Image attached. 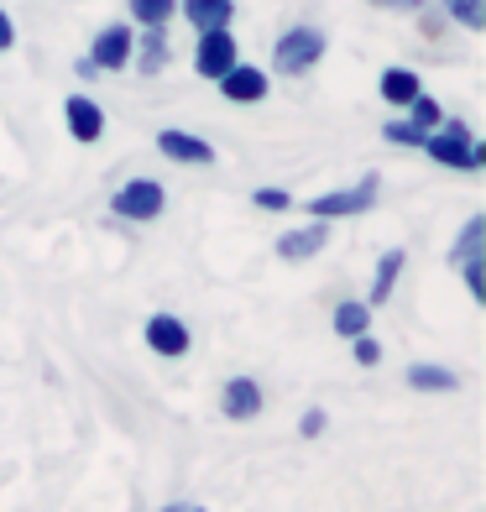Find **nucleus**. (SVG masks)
I'll return each instance as SVG.
<instances>
[{
    "label": "nucleus",
    "instance_id": "nucleus-1",
    "mask_svg": "<svg viewBox=\"0 0 486 512\" xmlns=\"http://www.w3.org/2000/svg\"><path fill=\"white\" fill-rule=\"evenodd\" d=\"M424 152L439 168H455V173H481L486 168V142H476L466 121H439L424 136Z\"/></svg>",
    "mask_w": 486,
    "mask_h": 512
},
{
    "label": "nucleus",
    "instance_id": "nucleus-2",
    "mask_svg": "<svg viewBox=\"0 0 486 512\" xmlns=\"http://www.w3.org/2000/svg\"><path fill=\"white\" fill-rule=\"evenodd\" d=\"M324 48H330V37H324L319 27H288L283 37L272 42V68L288 74V79H298V74H309V68H319Z\"/></svg>",
    "mask_w": 486,
    "mask_h": 512
},
{
    "label": "nucleus",
    "instance_id": "nucleus-3",
    "mask_svg": "<svg viewBox=\"0 0 486 512\" xmlns=\"http://www.w3.org/2000/svg\"><path fill=\"white\" fill-rule=\"evenodd\" d=\"M377 194H382V178L377 173H366L361 183H351V189H335V194H319V199H309V220H345V215H366V209L377 204Z\"/></svg>",
    "mask_w": 486,
    "mask_h": 512
},
{
    "label": "nucleus",
    "instance_id": "nucleus-4",
    "mask_svg": "<svg viewBox=\"0 0 486 512\" xmlns=\"http://www.w3.org/2000/svg\"><path fill=\"white\" fill-rule=\"evenodd\" d=\"M162 204H168V194H162L157 178H126L121 189L110 194V215L136 220V225H152L162 215Z\"/></svg>",
    "mask_w": 486,
    "mask_h": 512
},
{
    "label": "nucleus",
    "instance_id": "nucleus-5",
    "mask_svg": "<svg viewBox=\"0 0 486 512\" xmlns=\"http://www.w3.org/2000/svg\"><path fill=\"white\" fill-rule=\"evenodd\" d=\"M131 48H136V32L131 27H121V21H110V27H100L95 32V42H89V68L95 74H121V68L131 63Z\"/></svg>",
    "mask_w": 486,
    "mask_h": 512
},
{
    "label": "nucleus",
    "instance_id": "nucleus-6",
    "mask_svg": "<svg viewBox=\"0 0 486 512\" xmlns=\"http://www.w3.org/2000/svg\"><path fill=\"white\" fill-rule=\"evenodd\" d=\"M241 63V53H236V32H199V48H194V74L199 79H225L230 68Z\"/></svg>",
    "mask_w": 486,
    "mask_h": 512
},
{
    "label": "nucleus",
    "instance_id": "nucleus-7",
    "mask_svg": "<svg viewBox=\"0 0 486 512\" xmlns=\"http://www.w3.org/2000/svg\"><path fill=\"white\" fill-rule=\"evenodd\" d=\"M142 340H147V351H152V356H162V361L189 356V345H194L189 324H183L178 314H152V319L142 324Z\"/></svg>",
    "mask_w": 486,
    "mask_h": 512
},
{
    "label": "nucleus",
    "instance_id": "nucleus-8",
    "mask_svg": "<svg viewBox=\"0 0 486 512\" xmlns=\"http://www.w3.org/2000/svg\"><path fill=\"white\" fill-rule=\"evenodd\" d=\"M262 408H267V398H262V382L257 377H230L220 387V413L236 418V424H251Z\"/></svg>",
    "mask_w": 486,
    "mask_h": 512
},
{
    "label": "nucleus",
    "instance_id": "nucleus-9",
    "mask_svg": "<svg viewBox=\"0 0 486 512\" xmlns=\"http://www.w3.org/2000/svg\"><path fill=\"white\" fill-rule=\"evenodd\" d=\"M157 152L168 157V162H194V168H210V162H215V147L204 142V136H194V131H178V126L157 131Z\"/></svg>",
    "mask_w": 486,
    "mask_h": 512
},
{
    "label": "nucleus",
    "instance_id": "nucleus-10",
    "mask_svg": "<svg viewBox=\"0 0 486 512\" xmlns=\"http://www.w3.org/2000/svg\"><path fill=\"white\" fill-rule=\"evenodd\" d=\"M215 84H220V95H225L230 105H262V100H267V74H262L257 63H236V68H230L225 79H215Z\"/></svg>",
    "mask_w": 486,
    "mask_h": 512
},
{
    "label": "nucleus",
    "instance_id": "nucleus-11",
    "mask_svg": "<svg viewBox=\"0 0 486 512\" xmlns=\"http://www.w3.org/2000/svg\"><path fill=\"white\" fill-rule=\"evenodd\" d=\"M63 121H68V136H74V142H100L105 136V110L89 100V95H68L63 100Z\"/></svg>",
    "mask_w": 486,
    "mask_h": 512
},
{
    "label": "nucleus",
    "instance_id": "nucleus-12",
    "mask_svg": "<svg viewBox=\"0 0 486 512\" xmlns=\"http://www.w3.org/2000/svg\"><path fill=\"white\" fill-rule=\"evenodd\" d=\"M324 246H330V225H324V220L298 225V230H288V236H277V256H283V262H309V256H319Z\"/></svg>",
    "mask_w": 486,
    "mask_h": 512
},
{
    "label": "nucleus",
    "instance_id": "nucleus-13",
    "mask_svg": "<svg viewBox=\"0 0 486 512\" xmlns=\"http://www.w3.org/2000/svg\"><path fill=\"white\" fill-rule=\"evenodd\" d=\"M178 11L189 16L194 32H225L236 21V0H183Z\"/></svg>",
    "mask_w": 486,
    "mask_h": 512
},
{
    "label": "nucleus",
    "instance_id": "nucleus-14",
    "mask_svg": "<svg viewBox=\"0 0 486 512\" xmlns=\"http://www.w3.org/2000/svg\"><path fill=\"white\" fill-rule=\"evenodd\" d=\"M377 89H382V100H387V105H398V110H408L413 100L424 95V84H419V74H413V68H403V63H392V68H382V79H377Z\"/></svg>",
    "mask_w": 486,
    "mask_h": 512
},
{
    "label": "nucleus",
    "instance_id": "nucleus-15",
    "mask_svg": "<svg viewBox=\"0 0 486 512\" xmlns=\"http://www.w3.org/2000/svg\"><path fill=\"white\" fill-rule=\"evenodd\" d=\"M403 267H408V251H403V246H392V251H382V256H377V272H372V298H366V309L387 304L392 288H398V277H403Z\"/></svg>",
    "mask_w": 486,
    "mask_h": 512
},
{
    "label": "nucleus",
    "instance_id": "nucleus-16",
    "mask_svg": "<svg viewBox=\"0 0 486 512\" xmlns=\"http://www.w3.org/2000/svg\"><path fill=\"white\" fill-rule=\"evenodd\" d=\"M330 330L340 340H356V335H372V309L361 304V298H340L335 314H330Z\"/></svg>",
    "mask_w": 486,
    "mask_h": 512
},
{
    "label": "nucleus",
    "instance_id": "nucleus-17",
    "mask_svg": "<svg viewBox=\"0 0 486 512\" xmlns=\"http://www.w3.org/2000/svg\"><path fill=\"white\" fill-rule=\"evenodd\" d=\"M408 387L413 392H455L460 377H455L450 366H439V361H413L408 366Z\"/></svg>",
    "mask_w": 486,
    "mask_h": 512
},
{
    "label": "nucleus",
    "instance_id": "nucleus-18",
    "mask_svg": "<svg viewBox=\"0 0 486 512\" xmlns=\"http://www.w3.org/2000/svg\"><path fill=\"white\" fill-rule=\"evenodd\" d=\"M131 58H136V68H142V74H162V68H168V32L147 27V32H142V48H131Z\"/></svg>",
    "mask_w": 486,
    "mask_h": 512
},
{
    "label": "nucleus",
    "instance_id": "nucleus-19",
    "mask_svg": "<svg viewBox=\"0 0 486 512\" xmlns=\"http://www.w3.org/2000/svg\"><path fill=\"white\" fill-rule=\"evenodd\" d=\"M476 256H486V215H471L466 230H460V241L450 246V262H476Z\"/></svg>",
    "mask_w": 486,
    "mask_h": 512
},
{
    "label": "nucleus",
    "instance_id": "nucleus-20",
    "mask_svg": "<svg viewBox=\"0 0 486 512\" xmlns=\"http://www.w3.org/2000/svg\"><path fill=\"white\" fill-rule=\"evenodd\" d=\"M126 11H131V21L136 27H168L173 21V11H178V0H126Z\"/></svg>",
    "mask_w": 486,
    "mask_h": 512
},
{
    "label": "nucleus",
    "instance_id": "nucleus-21",
    "mask_svg": "<svg viewBox=\"0 0 486 512\" xmlns=\"http://www.w3.org/2000/svg\"><path fill=\"white\" fill-rule=\"evenodd\" d=\"M445 16H455L466 32H486V0H439Z\"/></svg>",
    "mask_w": 486,
    "mask_h": 512
},
{
    "label": "nucleus",
    "instance_id": "nucleus-22",
    "mask_svg": "<svg viewBox=\"0 0 486 512\" xmlns=\"http://www.w3.org/2000/svg\"><path fill=\"white\" fill-rule=\"evenodd\" d=\"M439 121H445V110H439V100H434V95H419V100L408 105V126H419L424 136H429Z\"/></svg>",
    "mask_w": 486,
    "mask_h": 512
},
{
    "label": "nucleus",
    "instance_id": "nucleus-23",
    "mask_svg": "<svg viewBox=\"0 0 486 512\" xmlns=\"http://www.w3.org/2000/svg\"><path fill=\"white\" fill-rule=\"evenodd\" d=\"M382 136H387L392 147H424V131H419V126H408V121H387Z\"/></svg>",
    "mask_w": 486,
    "mask_h": 512
},
{
    "label": "nucleus",
    "instance_id": "nucleus-24",
    "mask_svg": "<svg viewBox=\"0 0 486 512\" xmlns=\"http://www.w3.org/2000/svg\"><path fill=\"white\" fill-rule=\"evenodd\" d=\"M460 272H466V293L476 298V304H486V256H476V262H460Z\"/></svg>",
    "mask_w": 486,
    "mask_h": 512
},
{
    "label": "nucleus",
    "instance_id": "nucleus-25",
    "mask_svg": "<svg viewBox=\"0 0 486 512\" xmlns=\"http://www.w3.org/2000/svg\"><path fill=\"white\" fill-rule=\"evenodd\" d=\"M251 204H257V209H272V215H283V209L293 204V194H288V189H272V183H267V189L251 194Z\"/></svg>",
    "mask_w": 486,
    "mask_h": 512
},
{
    "label": "nucleus",
    "instance_id": "nucleus-26",
    "mask_svg": "<svg viewBox=\"0 0 486 512\" xmlns=\"http://www.w3.org/2000/svg\"><path fill=\"white\" fill-rule=\"evenodd\" d=\"M324 424H330V413H324V408H304V413H298V434H304V439H319Z\"/></svg>",
    "mask_w": 486,
    "mask_h": 512
},
{
    "label": "nucleus",
    "instance_id": "nucleus-27",
    "mask_svg": "<svg viewBox=\"0 0 486 512\" xmlns=\"http://www.w3.org/2000/svg\"><path fill=\"white\" fill-rule=\"evenodd\" d=\"M351 356H356V366H377V361H382V345H377L372 335H356V340H351Z\"/></svg>",
    "mask_w": 486,
    "mask_h": 512
},
{
    "label": "nucleus",
    "instance_id": "nucleus-28",
    "mask_svg": "<svg viewBox=\"0 0 486 512\" xmlns=\"http://www.w3.org/2000/svg\"><path fill=\"white\" fill-rule=\"evenodd\" d=\"M366 6H382V11H424L429 0H366Z\"/></svg>",
    "mask_w": 486,
    "mask_h": 512
},
{
    "label": "nucleus",
    "instance_id": "nucleus-29",
    "mask_svg": "<svg viewBox=\"0 0 486 512\" xmlns=\"http://www.w3.org/2000/svg\"><path fill=\"white\" fill-rule=\"evenodd\" d=\"M11 48H16V21L0 11V53H11Z\"/></svg>",
    "mask_w": 486,
    "mask_h": 512
},
{
    "label": "nucleus",
    "instance_id": "nucleus-30",
    "mask_svg": "<svg viewBox=\"0 0 486 512\" xmlns=\"http://www.w3.org/2000/svg\"><path fill=\"white\" fill-rule=\"evenodd\" d=\"M162 512H204V507H189V502H168Z\"/></svg>",
    "mask_w": 486,
    "mask_h": 512
}]
</instances>
